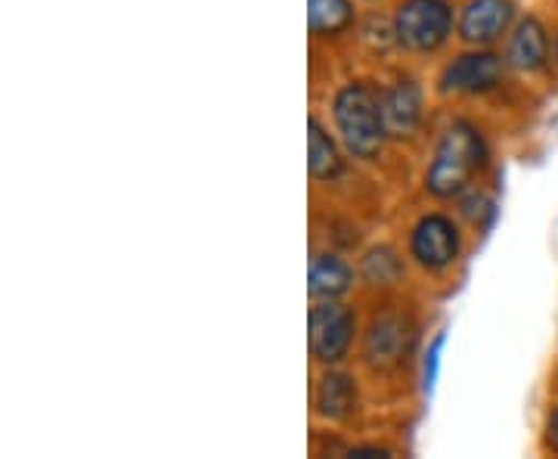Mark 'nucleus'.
<instances>
[{
    "instance_id": "obj_1",
    "label": "nucleus",
    "mask_w": 558,
    "mask_h": 459,
    "mask_svg": "<svg viewBox=\"0 0 558 459\" xmlns=\"http://www.w3.org/2000/svg\"><path fill=\"white\" fill-rule=\"evenodd\" d=\"M487 143L472 121H453L435 146L425 171V190L435 200H453L472 190V180L487 168Z\"/></svg>"
},
{
    "instance_id": "obj_2",
    "label": "nucleus",
    "mask_w": 558,
    "mask_h": 459,
    "mask_svg": "<svg viewBox=\"0 0 558 459\" xmlns=\"http://www.w3.org/2000/svg\"><path fill=\"white\" fill-rule=\"evenodd\" d=\"M336 128L344 149L357 159H376L388 137L381 121L379 94L366 84H344L332 102Z\"/></svg>"
},
{
    "instance_id": "obj_3",
    "label": "nucleus",
    "mask_w": 558,
    "mask_h": 459,
    "mask_svg": "<svg viewBox=\"0 0 558 459\" xmlns=\"http://www.w3.org/2000/svg\"><path fill=\"white\" fill-rule=\"evenodd\" d=\"M453 32V7L447 0H403L395 13V38L413 53H432Z\"/></svg>"
},
{
    "instance_id": "obj_4",
    "label": "nucleus",
    "mask_w": 558,
    "mask_h": 459,
    "mask_svg": "<svg viewBox=\"0 0 558 459\" xmlns=\"http://www.w3.org/2000/svg\"><path fill=\"white\" fill-rule=\"evenodd\" d=\"M354 329H357V317H354L351 307L336 304V301H319V304L311 307V317H307L311 354L319 363H339L351 351Z\"/></svg>"
},
{
    "instance_id": "obj_5",
    "label": "nucleus",
    "mask_w": 558,
    "mask_h": 459,
    "mask_svg": "<svg viewBox=\"0 0 558 459\" xmlns=\"http://www.w3.org/2000/svg\"><path fill=\"white\" fill-rule=\"evenodd\" d=\"M459 249H462V237H459V227L447 215H425L413 227V237H410V255L416 258L418 267L425 270H447L453 261L459 258Z\"/></svg>"
},
{
    "instance_id": "obj_6",
    "label": "nucleus",
    "mask_w": 558,
    "mask_h": 459,
    "mask_svg": "<svg viewBox=\"0 0 558 459\" xmlns=\"http://www.w3.org/2000/svg\"><path fill=\"white\" fill-rule=\"evenodd\" d=\"M413 341H416L413 319L407 314H381L373 319V326L366 333L363 354L373 370H395L413 351Z\"/></svg>"
},
{
    "instance_id": "obj_7",
    "label": "nucleus",
    "mask_w": 558,
    "mask_h": 459,
    "mask_svg": "<svg viewBox=\"0 0 558 459\" xmlns=\"http://www.w3.org/2000/svg\"><path fill=\"white\" fill-rule=\"evenodd\" d=\"M506 62L497 53L475 50V53H462L453 62L444 65L440 72V94H487L502 81Z\"/></svg>"
},
{
    "instance_id": "obj_8",
    "label": "nucleus",
    "mask_w": 558,
    "mask_h": 459,
    "mask_svg": "<svg viewBox=\"0 0 558 459\" xmlns=\"http://www.w3.org/2000/svg\"><path fill=\"white\" fill-rule=\"evenodd\" d=\"M512 0H469L459 16V38L465 44H494L512 25Z\"/></svg>"
},
{
    "instance_id": "obj_9",
    "label": "nucleus",
    "mask_w": 558,
    "mask_h": 459,
    "mask_svg": "<svg viewBox=\"0 0 558 459\" xmlns=\"http://www.w3.org/2000/svg\"><path fill=\"white\" fill-rule=\"evenodd\" d=\"M381 121L391 137H410L422 121V90L413 81H395L379 94Z\"/></svg>"
},
{
    "instance_id": "obj_10",
    "label": "nucleus",
    "mask_w": 558,
    "mask_h": 459,
    "mask_svg": "<svg viewBox=\"0 0 558 459\" xmlns=\"http://www.w3.org/2000/svg\"><path fill=\"white\" fill-rule=\"evenodd\" d=\"M549 60V35L537 20H521L506 44V62L519 72H539Z\"/></svg>"
},
{
    "instance_id": "obj_11",
    "label": "nucleus",
    "mask_w": 558,
    "mask_h": 459,
    "mask_svg": "<svg viewBox=\"0 0 558 459\" xmlns=\"http://www.w3.org/2000/svg\"><path fill=\"white\" fill-rule=\"evenodd\" d=\"M354 282V270L348 261H341L332 252H319L311 258V274H307V292L317 301L341 299Z\"/></svg>"
},
{
    "instance_id": "obj_12",
    "label": "nucleus",
    "mask_w": 558,
    "mask_h": 459,
    "mask_svg": "<svg viewBox=\"0 0 558 459\" xmlns=\"http://www.w3.org/2000/svg\"><path fill=\"white\" fill-rule=\"evenodd\" d=\"M317 413L323 420L344 422L357 413V385L348 373H326L317 385Z\"/></svg>"
},
{
    "instance_id": "obj_13",
    "label": "nucleus",
    "mask_w": 558,
    "mask_h": 459,
    "mask_svg": "<svg viewBox=\"0 0 558 459\" xmlns=\"http://www.w3.org/2000/svg\"><path fill=\"white\" fill-rule=\"evenodd\" d=\"M307 168L314 180H336L344 171L339 143L326 134V128L314 116L307 121Z\"/></svg>"
},
{
    "instance_id": "obj_14",
    "label": "nucleus",
    "mask_w": 558,
    "mask_h": 459,
    "mask_svg": "<svg viewBox=\"0 0 558 459\" xmlns=\"http://www.w3.org/2000/svg\"><path fill=\"white\" fill-rule=\"evenodd\" d=\"M351 20H354L351 0H307V25H311V35L317 38L341 35Z\"/></svg>"
},
{
    "instance_id": "obj_15",
    "label": "nucleus",
    "mask_w": 558,
    "mask_h": 459,
    "mask_svg": "<svg viewBox=\"0 0 558 459\" xmlns=\"http://www.w3.org/2000/svg\"><path fill=\"white\" fill-rule=\"evenodd\" d=\"M400 274H403V264L395 255V249H373V252H366V258H363V277L373 282V286H391V282L400 280Z\"/></svg>"
},
{
    "instance_id": "obj_16",
    "label": "nucleus",
    "mask_w": 558,
    "mask_h": 459,
    "mask_svg": "<svg viewBox=\"0 0 558 459\" xmlns=\"http://www.w3.org/2000/svg\"><path fill=\"white\" fill-rule=\"evenodd\" d=\"M444 341L447 336L438 333L435 341L428 345V351H425V370H422V385H425V391L432 395L435 391V382H438V366H440V351H444Z\"/></svg>"
},
{
    "instance_id": "obj_17",
    "label": "nucleus",
    "mask_w": 558,
    "mask_h": 459,
    "mask_svg": "<svg viewBox=\"0 0 558 459\" xmlns=\"http://www.w3.org/2000/svg\"><path fill=\"white\" fill-rule=\"evenodd\" d=\"M546 444L558 454V407L549 413V422H546Z\"/></svg>"
},
{
    "instance_id": "obj_18",
    "label": "nucleus",
    "mask_w": 558,
    "mask_h": 459,
    "mask_svg": "<svg viewBox=\"0 0 558 459\" xmlns=\"http://www.w3.org/2000/svg\"><path fill=\"white\" fill-rule=\"evenodd\" d=\"M348 457L366 459V457H391V454H388V450H381V447H357V450H351Z\"/></svg>"
},
{
    "instance_id": "obj_19",
    "label": "nucleus",
    "mask_w": 558,
    "mask_h": 459,
    "mask_svg": "<svg viewBox=\"0 0 558 459\" xmlns=\"http://www.w3.org/2000/svg\"><path fill=\"white\" fill-rule=\"evenodd\" d=\"M556 53H558V44H556Z\"/></svg>"
}]
</instances>
